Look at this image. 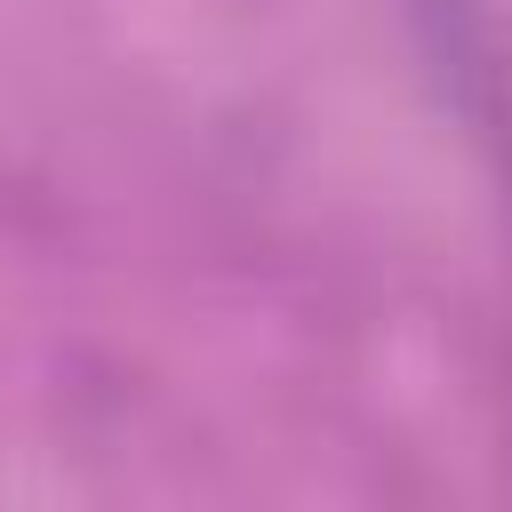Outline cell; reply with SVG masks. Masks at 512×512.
Listing matches in <instances>:
<instances>
[{
	"label": "cell",
	"instance_id": "6da1fadb",
	"mask_svg": "<svg viewBox=\"0 0 512 512\" xmlns=\"http://www.w3.org/2000/svg\"><path fill=\"white\" fill-rule=\"evenodd\" d=\"M432 48V72L448 80V104L464 112V128L480 136L496 184H504V216H512V64L496 48V16L488 0H408Z\"/></svg>",
	"mask_w": 512,
	"mask_h": 512
}]
</instances>
